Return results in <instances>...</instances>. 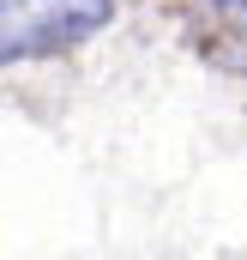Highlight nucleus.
<instances>
[{
    "instance_id": "f257e3e1",
    "label": "nucleus",
    "mask_w": 247,
    "mask_h": 260,
    "mask_svg": "<svg viewBox=\"0 0 247 260\" xmlns=\"http://www.w3.org/2000/svg\"><path fill=\"white\" fill-rule=\"evenodd\" d=\"M115 18V0H0V67L43 61L91 43Z\"/></svg>"
},
{
    "instance_id": "f03ea898",
    "label": "nucleus",
    "mask_w": 247,
    "mask_h": 260,
    "mask_svg": "<svg viewBox=\"0 0 247 260\" xmlns=\"http://www.w3.org/2000/svg\"><path fill=\"white\" fill-rule=\"evenodd\" d=\"M193 43L223 73H247V0H205L193 18Z\"/></svg>"
}]
</instances>
